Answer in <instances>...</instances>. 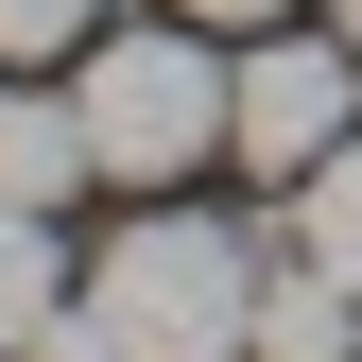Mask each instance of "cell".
<instances>
[{"instance_id": "1", "label": "cell", "mask_w": 362, "mask_h": 362, "mask_svg": "<svg viewBox=\"0 0 362 362\" xmlns=\"http://www.w3.org/2000/svg\"><path fill=\"white\" fill-rule=\"evenodd\" d=\"M86 310L121 328V362H259V259H242V224H207V207L121 224V242L86 259Z\"/></svg>"}, {"instance_id": "5", "label": "cell", "mask_w": 362, "mask_h": 362, "mask_svg": "<svg viewBox=\"0 0 362 362\" xmlns=\"http://www.w3.org/2000/svg\"><path fill=\"white\" fill-rule=\"evenodd\" d=\"M259 362H362V293H345L310 242L259 276Z\"/></svg>"}, {"instance_id": "8", "label": "cell", "mask_w": 362, "mask_h": 362, "mask_svg": "<svg viewBox=\"0 0 362 362\" xmlns=\"http://www.w3.org/2000/svg\"><path fill=\"white\" fill-rule=\"evenodd\" d=\"M86 18H104V0H0V69H52V52H86Z\"/></svg>"}, {"instance_id": "10", "label": "cell", "mask_w": 362, "mask_h": 362, "mask_svg": "<svg viewBox=\"0 0 362 362\" xmlns=\"http://www.w3.org/2000/svg\"><path fill=\"white\" fill-rule=\"evenodd\" d=\"M190 18H207V35H276L293 0H190Z\"/></svg>"}, {"instance_id": "6", "label": "cell", "mask_w": 362, "mask_h": 362, "mask_svg": "<svg viewBox=\"0 0 362 362\" xmlns=\"http://www.w3.org/2000/svg\"><path fill=\"white\" fill-rule=\"evenodd\" d=\"M69 310V259H52V207H0V362Z\"/></svg>"}, {"instance_id": "9", "label": "cell", "mask_w": 362, "mask_h": 362, "mask_svg": "<svg viewBox=\"0 0 362 362\" xmlns=\"http://www.w3.org/2000/svg\"><path fill=\"white\" fill-rule=\"evenodd\" d=\"M18 362H121V328H104V310H86V293H69V310H52V328H35V345H18Z\"/></svg>"}, {"instance_id": "7", "label": "cell", "mask_w": 362, "mask_h": 362, "mask_svg": "<svg viewBox=\"0 0 362 362\" xmlns=\"http://www.w3.org/2000/svg\"><path fill=\"white\" fill-rule=\"evenodd\" d=\"M293 242H310V259H328V276H345V293H362V139H328V156H310V173H293Z\"/></svg>"}, {"instance_id": "11", "label": "cell", "mask_w": 362, "mask_h": 362, "mask_svg": "<svg viewBox=\"0 0 362 362\" xmlns=\"http://www.w3.org/2000/svg\"><path fill=\"white\" fill-rule=\"evenodd\" d=\"M328 18H345V52H362V0H328Z\"/></svg>"}, {"instance_id": "2", "label": "cell", "mask_w": 362, "mask_h": 362, "mask_svg": "<svg viewBox=\"0 0 362 362\" xmlns=\"http://www.w3.org/2000/svg\"><path fill=\"white\" fill-rule=\"evenodd\" d=\"M224 69L207 18L190 35H121V52H69V104H86V156L121 173V190H173L190 156H224Z\"/></svg>"}, {"instance_id": "4", "label": "cell", "mask_w": 362, "mask_h": 362, "mask_svg": "<svg viewBox=\"0 0 362 362\" xmlns=\"http://www.w3.org/2000/svg\"><path fill=\"white\" fill-rule=\"evenodd\" d=\"M69 190H104L86 104H69V86H0V207H69Z\"/></svg>"}, {"instance_id": "3", "label": "cell", "mask_w": 362, "mask_h": 362, "mask_svg": "<svg viewBox=\"0 0 362 362\" xmlns=\"http://www.w3.org/2000/svg\"><path fill=\"white\" fill-rule=\"evenodd\" d=\"M345 104H362V52H345V35H259L242 86H224V156H242L259 190H293V173L345 139Z\"/></svg>"}]
</instances>
